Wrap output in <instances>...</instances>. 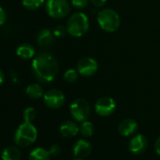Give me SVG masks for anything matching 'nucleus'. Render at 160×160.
Wrapping results in <instances>:
<instances>
[{
    "label": "nucleus",
    "instance_id": "nucleus-28",
    "mask_svg": "<svg viewBox=\"0 0 160 160\" xmlns=\"http://www.w3.org/2000/svg\"><path fill=\"white\" fill-rule=\"evenodd\" d=\"M154 150H155L156 153L160 156V136L156 138V140L154 142Z\"/></svg>",
    "mask_w": 160,
    "mask_h": 160
},
{
    "label": "nucleus",
    "instance_id": "nucleus-11",
    "mask_svg": "<svg viewBox=\"0 0 160 160\" xmlns=\"http://www.w3.org/2000/svg\"><path fill=\"white\" fill-rule=\"evenodd\" d=\"M92 151V145L90 141L86 139H78L72 148L73 155L77 158H85Z\"/></svg>",
    "mask_w": 160,
    "mask_h": 160
},
{
    "label": "nucleus",
    "instance_id": "nucleus-3",
    "mask_svg": "<svg viewBox=\"0 0 160 160\" xmlns=\"http://www.w3.org/2000/svg\"><path fill=\"white\" fill-rule=\"evenodd\" d=\"M67 31L72 37H81L87 33L90 28V21L88 16L78 12L72 14L67 21Z\"/></svg>",
    "mask_w": 160,
    "mask_h": 160
},
{
    "label": "nucleus",
    "instance_id": "nucleus-16",
    "mask_svg": "<svg viewBox=\"0 0 160 160\" xmlns=\"http://www.w3.org/2000/svg\"><path fill=\"white\" fill-rule=\"evenodd\" d=\"M51 153L44 148L38 147L33 149L28 155V160H50Z\"/></svg>",
    "mask_w": 160,
    "mask_h": 160
},
{
    "label": "nucleus",
    "instance_id": "nucleus-23",
    "mask_svg": "<svg viewBox=\"0 0 160 160\" xmlns=\"http://www.w3.org/2000/svg\"><path fill=\"white\" fill-rule=\"evenodd\" d=\"M90 0H72V4L77 10H84L88 7Z\"/></svg>",
    "mask_w": 160,
    "mask_h": 160
},
{
    "label": "nucleus",
    "instance_id": "nucleus-20",
    "mask_svg": "<svg viewBox=\"0 0 160 160\" xmlns=\"http://www.w3.org/2000/svg\"><path fill=\"white\" fill-rule=\"evenodd\" d=\"M45 3V0H22L23 6L30 11L40 9Z\"/></svg>",
    "mask_w": 160,
    "mask_h": 160
},
{
    "label": "nucleus",
    "instance_id": "nucleus-22",
    "mask_svg": "<svg viewBox=\"0 0 160 160\" xmlns=\"http://www.w3.org/2000/svg\"><path fill=\"white\" fill-rule=\"evenodd\" d=\"M36 116H37V113H36V110L33 108H27L24 110L23 118H24V121L25 122H32L36 119Z\"/></svg>",
    "mask_w": 160,
    "mask_h": 160
},
{
    "label": "nucleus",
    "instance_id": "nucleus-7",
    "mask_svg": "<svg viewBox=\"0 0 160 160\" xmlns=\"http://www.w3.org/2000/svg\"><path fill=\"white\" fill-rule=\"evenodd\" d=\"M43 102L48 108L58 109L65 103V95L61 91L58 89H52L44 93Z\"/></svg>",
    "mask_w": 160,
    "mask_h": 160
},
{
    "label": "nucleus",
    "instance_id": "nucleus-13",
    "mask_svg": "<svg viewBox=\"0 0 160 160\" xmlns=\"http://www.w3.org/2000/svg\"><path fill=\"white\" fill-rule=\"evenodd\" d=\"M54 41H55L54 32H52L48 28L42 29L37 34V43L41 47H49L54 43Z\"/></svg>",
    "mask_w": 160,
    "mask_h": 160
},
{
    "label": "nucleus",
    "instance_id": "nucleus-9",
    "mask_svg": "<svg viewBox=\"0 0 160 160\" xmlns=\"http://www.w3.org/2000/svg\"><path fill=\"white\" fill-rule=\"evenodd\" d=\"M95 112L101 117L110 116L116 109V103L114 99L108 96H104L97 100L94 106Z\"/></svg>",
    "mask_w": 160,
    "mask_h": 160
},
{
    "label": "nucleus",
    "instance_id": "nucleus-27",
    "mask_svg": "<svg viewBox=\"0 0 160 160\" xmlns=\"http://www.w3.org/2000/svg\"><path fill=\"white\" fill-rule=\"evenodd\" d=\"M7 19V14L2 7H0V26H2L5 24Z\"/></svg>",
    "mask_w": 160,
    "mask_h": 160
},
{
    "label": "nucleus",
    "instance_id": "nucleus-30",
    "mask_svg": "<svg viewBox=\"0 0 160 160\" xmlns=\"http://www.w3.org/2000/svg\"><path fill=\"white\" fill-rule=\"evenodd\" d=\"M73 160H84V159H83V158H77V157H76V158L73 159Z\"/></svg>",
    "mask_w": 160,
    "mask_h": 160
},
{
    "label": "nucleus",
    "instance_id": "nucleus-18",
    "mask_svg": "<svg viewBox=\"0 0 160 160\" xmlns=\"http://www.w3.org/2000/svg\"><path fill=\"white\" fill-rule=\"evenodd\" d=\"M26 93L29 98H31L33 100L40 99V98L43 97V95H44L42 87L40 84H35V83L30 84L27 87Z\"/></svg>",
    "mask_w": 160,
    "mask_h": 160
},
{
    "label": "nucleus",
    "instance_id": "nucleus-15",
    "mask_svg": "<svg viewBox=\"0 0 160 160\" xmlns=\"http://www.w3.org/2000/svg\"><path fill=\"white\" fill-rule=\"evenodd\" d=\"M16 54L19 58L23 59H30L35 57L36 50L34 46L30 43H23L19 45L16 49Z\"/></svg>",
    "mask_w": 160,
    "mask_h": 160
},
{
    "label": "nucleus",
    "instance_id": "nucleus-12",
    "mask_svg": "<svg viewBox=\"0 0 160 160\" xmlns=\"http://www.w3.org/2000/svg\"><path fill=\"white\" fill-rule=\"evenodd\" d=\"M138 129V124L133 119H125L118 126L119 133L123 137H130L135 135Z\"/></svg>",
    "mask_w": 160,
    "mask_h": 160
},
{
    "label": "nucleus",
    "instance_id": "nucleus-1",
    "mask_svg": "<svg viewBox=\"0 0 160 160\" xmlns=\"http://www.w3.org/2000/svg\"><path fill=\"white\" fill-rule=\"evenodd\" d=\"M31 67L36 79L42 83L52 82L58 72V63L56 58L47 52L35 56Z\"/></svg>",
    "mask_w": 160,
    "mask_h": 160
},
{
    "label": "nucleus",
    "instance_id": "nucleus-14",
    "mask_svg": "<svg viewBox=\"0 0 160 160\" xmlns=\"http://www.w3.org/2000/svg\"><path fill=\"white\" fill-rule=\"evenodd\" d=\"M59 132L64 138H73L79 132V126L73 121H65L61 123Z\"/></svg>",
    "mask_w": 160,
    "mask_h": 160
},
{
    "label": "nucleus",
    "instance_id": "nucleus-5",
    "mask_svg": "<svg viewBox=\"0 0 160 160\" xmlns=\"http://www.w3.org/2000/svg\"><path fill=\"white\" fill-rule=\"evenodd\" d=\"M45 10L50 17L62 19L69 14L71 7L68 0H46Z\"/></svg>",
    "mask_w": 160,
    "mask_h": 160
},
{
    "label": "nucleus",
    "instance_id": "nucleus-8",
    "mask_svg": "<svg viewBox=\"0 0 160 160\" xmlns=\"http://www.w3.org/2000/svg\"><path fill=\"white\" fill-rule=\"evenodd\" d=\"M76 70L82 76H92L98 71V63L97 61L91 58V57H85L82 58L77 63Z\"/></svg>",
    "mask_w": 160,
    "mask_h": 160
},
{
    "label": "nucleus",
    "instance_id": "nucleus-24",
    "mask_svg": "<svg viewBox=\"0 0 160 160\" xmlns=\"http://www.w3.org/2000/svg\"><path fill=\"white\" fill-rule=\"evenodd\" d=\"M66 33H68V31H67V28H65L64 26H58L54 30V35L55 37L58 38L63 37Z\"/></svg>",
    "mask_w": 160,
    "mask_h": 160
},
{
    "label": "nucleus",
    "instance_id": "nucleus-6",
    "mask_svg": "<svg viewBox=\"0 0 160 160\" xmlns=\"http://www.w3.org/2000/svg\"><path fill=\"white\" fill-rule=\"evenodd\" d=\"M70 113L73 120L78 122L88 121L91 116L90 104L82 98L75 99L70 106Z\"/></svg>",
    "mask_w": 160,
    "mask_h": 160
},
{
    "label": "nucleus",
    "instance_id": "nucleus-19",
    "mask_svg": "<svg viewBox=\"0 0 160 160\" xmlns=\"http://www.w3.org/2000/svg\"><path fill=\"white\" fill-rule=\"evenodd\" d=\"M79 132L84 138H91L94 133V125L89 121L81 122L79 126Z\"/></svg>",
    "mask_w": 160,
    "mask_h": 160
},
{
    "label": "nucleus",
    "instance_id": "nucleus-2",
    "mask_svg": "<svg viewBox=\"0 0 160 160\" xmlns=\"http://www.w3.org/2000/svg\"><path fill=\"white\" fill-rule=\"evenodd\" d=\"M38 137L37 128L32 122H24L18 126L14 133V142L19 147H28L33 144Z\"/></svg>",
    "mask_w": 160,
    "mask_h": 160
},
{
    "label": "nucleus",
    "instance_id": "nucleus-17",
    "mask_svg": "<svg viewBox=\"0 0 160 160\" xmlns=\"http://www.w3.org/2000/svg\"><path fill=\"white\" fill-rule=\"evenodd\" d=\"M21 151L14 146H9L2 151L1 159L2 160H20Z\"/></svg>",
    "mask_w": 160,
    "mask_h": 160
},
{
    "label": "nucleus",
    "instance_id": "nucleus-26",
    "mask_svg": "<svg viewBox=\"0 0 160 160\" xmlns=\"http://www.w3.org/2000/svg\"><path fill=\"white\" fill-rule=\"evenodd\" d=\"M92 4L96 8H103L107 2V0H90Z\"/></svg>",
    "mask_w": 160,
    "mask_h": 160
},
{
    "label": "nucleus",
    "instance_id": "nucleus-4",
    "mask_svg": "<svg viewBox=\"0 0 160 160\" xmlns=\"http://www.w3.org/2000/svg\"><path fill=\"white\" fill-rule=\"evenodd\" d=\"M97 22L100 28L107 32H115L121 25V18L117 12L107 8L101 10L97 14Z\"/></svg>",
    "mask_w": 160,
    "mask_h": 160
},
{
    "label": "nucleus",
    "instance_id": "nucleus-21",
    "mask_svg": "<svg viewBox=\"0 0 160 160\" xmlns=\"http://www.w3.org/2000/svg\"><path fill=\"white\" fill-rule=\"evenodd\" d=\"M78 74H79V72H77V70L69 69L64 72L63 78H64L65 81L68 82V83H74L78 79Z\"/></svg>",
    "mask_w": 160,
    "mask_h": 160
},
{
    "label": "nucleus",
    "instance_id": "nucleus-10",
    "mask_svg": "<svg viewBox=\"0 0 160 160\" xmlns=\"http://www.w3.org/2000/svg\"><path fill=\"white\" fill-rule=\"evenodd\" d=\"M148 147V139L145 136L136 135L129 142V150L133 154L139 155L143 153Z\"/></svg>",
    "mask_w": 160,
    "mask_h": 160
},
{
    "label": "nucleus",
    "instance_id": "nucleus-29",
    "mask_svg": "<svg viewBox=\"0 0 160 160\" xmlns=\"http://www.w3.org/2000/svg\"><path fill=\"white\" fill-rule=\"evenodd\" d=\"M4 79H5V76H4V73L3 72L0 70V86H1L4 82Z\"/></svg>",
    "mask_w": 160,
    "mask_h": 160
},
{
    "label": "nucleus",
    "instance_id": "nucleus-25",
    "mask_svg": "<svg viewBox=\"0 0 160 160\" xmlns=\"http://www.w3.org/2000/svg\"><path fill=\"white\" fill-rule=\"evenodd\" d=\"M50 153L52 156H58L60 153H61V148L57 145V144H54L50 147V150H49Z\"/></svg>",
    "mask_w": 160,
    "mask_h": 160
}]
</instances>
